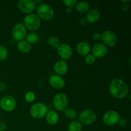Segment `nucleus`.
Wrapping results in <instances>:
<instances>
[{
	"instance_id": "obj_3",
	"label": "nucleus",
	"mask_w": 131,
	"mask_h": 131,
	"mask_svg": "<svg viewBox=\"0 0 131 131\" xmlns=\"http://www.w3.org/2000/svg\"><path fill=\"white\" fill-rule=\"evenodd\" d=\"M41 20L35 14H29L24 18V25L29 31H34L40 28Z\"/></svg>"
},
{
	"instance_id": "obj_14",
	"label": "nucleus",
	"mask_w": 131,
	"mask_h": 131,
	"mask_svg": "<svg viewBox=\"0 0 131 131\" xmlns=\"http://www.w3.org/2000/svg\"><path fill=\"white\" fill-rule=\"evenodd\" d=\"M49 82L51 86L56 89H62L65 85V82L63 78L56 74L50 76Z\"/></svg>"
},
{
	"instance_id": "obj_16",
	"label": "nucleus",
	"mask_w": 131,
	"mask_h": 131,
	"mask_svg": "<svg viewBox=\"0 0 131 131\" xmlns=\"http://www.w3.org/2000/svg\"><path fill=\"white\" fill-rule=\"evenodd\" d=\"M76 51L81 56H86L91 51V47L88 43L86 42H80L77 44Z\"/></svg>"
},
{
	"instance_id": "obj_28",
	"label": "nucleus",
	"mask_w": 131,
	"mask_h": 131,
	"mask_svg": "<svg viewBox=\"0 0 131 131\" xmlns=\"http://www.w3.org/2000/svg\"><path fill=\"white\" fill-rule=\"evenodd\" d=\"M63 3L67 8H72L74 6H75L77 3H78V1L77 0H63Z\"/></svg>"
},
{
	"instance_id": "obj_29",
	"label": "nucleus",
	"mask_w": 131,
	"mask_h": 131,
	"mask_svg": "<svg viewBox=\"0 0 131 131\" xmlns=\"http://www.w3.org/2000/svg\"><path fill=\"white\" fill-rule=\"evenodd\" d=\"M118 124L121 127H124L127 125V120L125 118H120L118 122Z\"/></svg>"
},
{
	"instance_id": "obj_38",
	"label": "nucleus",
	"mask_w": 131,
	"mask_h": 131,
	"mask_svg": "<svg viewBox=\"0 0 131 131\" xmlns=\"http://www.w3.org/2000/svg\"><path fill=\"white\" fill-rule=\"evenodd\" d=\"M0 119H1V113H0Z\"/></svg>"
},
{
	"instance_id": "obj_11",
	"label": "nucleus",
	"mask_w": 131,
	"mask_h": 131,
	"mask_svg": "<svg viewBox=\"0 0 131 131\" xmlns=\"http://www.w3.org/2000/svg\"><path fill=\"white\" fill-rule=\"evenodd\" d=\"M19 10L25 14H31L36 8L35 4L31 0H20L17 3Z\"/></svg>"
},
{
	"instance_id": "obj_22",
	"label": "nucleus",
	"mask_w": 131,
	"mask_h": 131,
	"mask_svg": "<svg viewBox=\"0 0 131 131\" xmlns=\"http://www.w3.org/2000/svg\"><path fill=\"white\" fill-rule=\"evenodd\" d=\"M26 37V42L30 45L36 43L38 40V35L34 31H31L27 34Z\"/></svg>"
},
{
	"instance_id": "obj_4",
	"label": "nucleus",
	"mask_w": 131,
	"mask_h": 131,
	"mask_svg": "<svg viewBox=\"0 0 131 131\" xmlns=\"http://www.w3.org/2000/svg\"><path fill=\"white\" fill-rule=\"evenodd\" d=\"M48 107L42 102H37L32 105L30 108V115L35 119H40L44 117L48 112Z\"/></svg>"
},
{
	"instance_id": "obj_2",
	"label": "nucleus",
	"mask_w": 131,
	"mask_h": 131,
	"mask_svg": "<svg viewBox=\"0 0 131 131\" xmlns=\"http://www.w3.org/2000/svg\"><path fill=\"white\" fill-rule=\"evenodd\" d=\"M37 14L40 19L49 20L53 18L54 12L53 8L49 4L42 3L37 7Z\"/></svg>"
},
{
	"instance_id": "obj_34",
	"label": "nucleus",
	"mask_w": 131,
	"mask_h": 131,
	"mask_svg": "<svg viewBox=\"0 0 131 131\" xmlns=\"http://www.w3.org/2000/svg\"><path fill=\"white\" fill-rule=\"evenodd\" d=\"M129 8V6L127 4H124L122 5V9L124 11H127Z\"/></svg>"
},
{
	"instance_id": "obj_18",
	"label": "nucleus",
	"mask_w": 131,
	"mask_h": 131,
	"mask_svg": "<svg viewBox=\"0 0 131 131\" xmlns=\"http://www.w3.org/2000/svg\"><path fill=\"white\" fill-rule=\"evenodd\" d=\"M46 120L50 125H55L59 121V115L56 111L50 110L46 114Z\"/></svg>"
},
{
	"instance_id": "obj_23",
	"label": "nucleus",
	"mask_w": 131,
	"mask_h": 131,
	"mask_svg": "<svg viewBox=\"0 0 131 131\" xmlns=\"http://www.w3.org/2000/svg\"><path fill=\"white\" fill-rule=\"evenodd\" d=\"M48 43L51 47L58 48L60 46V40L55 36H51L48 39Z\"/></svg>"
},
{
	"instance_id": "obj_26",
	"label": "nucleus",
	"mask_w": 131,
	"mask_h": 131,
	"mask_svg": "<svg viewBox=\"0 0 131 131\" xmlns=\"http://www.w3.org/2000/svg\"><path fill=\"white\" fill-rule=\"evenodd\" d=\"M85 62L88 65H93L96 61V58L92 54H88L85 57Z\"/></svg>"
},
{
	"instance_id": "obj_20",
	"label": "nucleus",
	"mask_w": 131,
	"mask_h": 131,
	"mask_svg": "<svg viewBox=\"0 0 131 131\" xmlns=\"http://www.w3.org/2000/svg\"><path fill=\"white\" fill-rule=\"evenodd\" d=\"M75 9L78 12L81 14H84L87 12L90 9V5L86 1H80L79 3H77L75 5Z\"/></svg>"
},
{
	"instance_id": "obj_15",
	"label": "nucleus",
	"mask_w": 131,
	"mask_h": 131,
	"mask_svg": "<svg viewBox=\"0 0 131 131\" xmlns=\"http://www.w3.org/2000/svg\"><path fill=\"white\" fill-rule=\"evenodd\" d=\"M54 70L56 75H65L69 70V67L67 63L63 60H59L55 63L54 65Z\"/></svg>"
},
{
	"instance_id": "obj_27",
	"label": "nucleus",
	"mask_w": 131,
	"mask_h": 131,
	"mask_svg": "<svg viewBox=\"0 0 131 131\" xmlns=\"http://www.w3.org/2000/svg\"><path fill=\"white\" fill-rule=\"evenodd\" d=\"M24 99L28 102H32L35 99V95L32 92H28L24 95Z\"/></svg>"
},
{
	"instance_id": "obj_1",
	"label": "nucleus",
	"mask_w": 131,
	"mask_h": 131,
	"mask_svg": "<svg viewBox=\"0 0 131 131\" xmlns=\"http://www.w3.org/2000/svg\"><path fill=\"white\" fill-rule=\"evenodd\" d=\"M129 87L122 79L116 78L111 81L110 84V92L113 97L116 99H123L129 93Z\"/></svg>"
},
{
	"instance_id": "obj_35",
	"label": "nucleus",
	"mask_w": 131,
	"mask_h": 131,
	"mask_svg": "<svg viewBox=\"0 0 131 131\" xmlns=\"http://www.w3.org/2000/svg\"><path fill=\"white\" fill-rule=\"evenodd\" d=\"M33 2H34V3L35 4V5H40V4H42V0H34V1H33Z\"/></svg>"
},
{
	"instance_id": "obj_33",
	"label": "nucleus",
	"mask_w": 131,
	"mask_h": 131,
	"mask_svg": "<svg viewBox=\"0 0 131 131\" xmlns=\"http://www.w3.org/2000/svg\"><path fill=\"white\" fill-rule=\"evenodd\" d=\"M79 23L81 25H84L87 23V20L85 18H81L79 20Z\"/></svg>"
},
{
	"instance_id": "obj_37",
	"label": "nucleus",
	"mask_w": 131,
	"mask_h": 131,
	"mask_svg": "<svg viewBox=\"0 0 131 131\" xmlns=\"http://www.w3.org/2000/svg\"><path fill=\"white\" fill-rule=\"evenodd\" d=\"M130 2V1L129 0H128V1H122V3H128Z\"/></svg>"
},
{
	"instance_id": "obj_24",
	"label": "nucleus",
	"mask_w": 131,
	"mask_h": 131,
	"mask_svg": "<svg viewBox=\"0 0 131 131\" xmlns=\"http://www.w3.org/2000/svg\"><path fill=\"white\" fill-rule=\"evenodd\" d=\"M64 115L69 119H74L77 117L76 111L72 108H67L64 110Z\"/></svg>"
},
{
	"instance_id": "obj_36",
	"label": "nucleus",
	"mask_w": 131,
	"mask_h": 131,
	"mask_svg": "<svg viewBox=\"0 0 131 131\" xmlns=\"http://www.w3.org/2000/svg\"><path fill=\"white\" fill-rule=\"evenodd\" d=\"M66 12L68 13V14H70V13L72 12V8H67Z\"/></svg>"
},
{
	"instance_id": "obj_25",
	"label": "nucleus",
	"mask_w": 131,
	"mask_h": 131,
	"mask_svg": "<svg viewBox=\"0 0 131 131\" xmlns=\"http://www.w3.org/2000/svg\"><path fill=\"white\" fill-rule=\"evenodd\" d=\"M8 56V51L5 46L0 45V61L6 60Z\"/></svg>"
},
{
	"instance_id": "obj_31",
	"label": "nucleus",
	"mask_w": 131,
	"mask_h": 131,
	"mask_svg": "<svg viewBox=\"0 0 131 131\" xmlns=\"http://www.w3.org/2000/svg\"><path fill=\"white\" fill-rule=\"evenodd\" d=\"M101 35L100 33H94V34L93 35V38L94 40H96V41H99L101 40Z\"/></svg>"
},
{
	"instance_id": "obj_7",
	"label": "nucleus",
	"mask_w": 131,
	"mask_h": 131,
	"mask_svg": "<svg viewBox=\"0 0 131 131\" xmlns=\"http://www.w3.org/2000/svg\"><path fill=\"white\" fill-rule=\"evenodd\" d=\"M101 39L104 43L105 46L109 47H113L117 43L118 38L116 33L111 30L104 31L101 34Z\"/></svg>"
},
{
	"instance_id": "obj_19",
	"label": "nucleus",
	"mask_w": 131,
	"mask_h": 131,
	"mask_svg": "<svg viewBox=\"0 0 131 131\" xmlns=\"http://www.w3.org/2000/svg\"><path fill=\"white\" fill-rule=\"evenodd\" d=\"M17 47L18 50L21 52H23V53L29 52L31 49V45L25 40H21L18 42Z\"/></svg>"
},
{
	"instance_id": "obj_21",
	"label": "nucleus",
	"mask_w": 131,
	"mask_h": 131,
	"mask_svg": "<svg viewBox=\"0 0 131 131\" xmlns=\"http://www.w3.org/2000/svg\"><path fill=\"white\" fill-rule=\"evenodd\" d=\"M83 125L79 121H72L70 123L68 127L69 131H82Z\"/></svg>"
},
{
	"instance_id": "obj_6",
	"label": "nucleus",
	"mask_w": 131,
	"mask_h": 131,
	"mask_svg": "<svg viewBox=\"0 0 131 131\" xmlns=\"http://www.w3.org/2000/svg\"><path fill=\"white\" fill-rule=\"evenodd\" d=\"M68 102H69V100H68L67 97L66 95L62 93L56 94L52 100L54 107L56 110L60 111H63L66 110L68 106Z\"/></svg>"
},
{
	"instance_id": "obj_17",
	"label": "nucleus",
	"mask_w": 131,
	"mask_h": 131,
	"mask_svg": "<svg viewBox=\"0 0 131 131\" xmlns=\"http://www.w3.org/2000/svg\"><path fill=\"white\" fill-rule=\"evenodd\" d=\"M100 17H101V12L97 8H93L88 10L86 19L87 20V23L88 22L90 23H94L99 19Z\"/></svg>"
},
{
	"instance_id": "obj_12",
	"label": "nucleus",
	"mask_w": 131,
	"mask_h": 131,
	"mask_svg": "<svg viewBox=\"0 0 131 131\" xmlns=\"http://www.w3.org/2000/svg\"><path fill=\"white\" fill-rule=\"evenodd\" d=\"M57 50L59 56L64 60H69L72 56V49L69 44H60V46L57 48Z\"/></svg>"
},
{
	"instance_id": "obj_8",
	"label": "nucleus",
	"mask_w": 131,
	"mask_h": 131,
	"mask_svg": "<svg viewBox=\"0 0 131 131\" xmlns=\"http://www.w3.org/2000/svg\"><path fill=\"white\" fill-rule=\"evenodd\" d=\"M120 118V115L117 111L110 110L104 114L102 120L105 125L107 126H113L118 124Z\"/></svg>"
},
{
	"instance_id": "obj_32",
	"label": "nucleus",
	"mask_w": 131,
	"mask_h": 131,
	"mask_svg": "<svg viewBox=\"0 0 131 131\" xmlns=\"http://www.w3.org/2000/svg\"><path fill=\"white\" fill-rule=\"evenodd\" d=\"M6 89V84L3 82H0V92H4Z\"/></svg>"
},
{
	"instance_id": "obj_5",
	"label": "nucleus",
	"mask_w": 131,
	"mask_h": 131,
	"mask_svg": "<svg viewBox=\"0 0 131 131\" xmlns=\"http://www.w3.org/2000/svg\"><path fill=\"white\" fill-rule=\"evenodd\" d=\"M97 115L95 112L92 110H85L79 115V122L84 125H90L95 121Z\"/></svg>"
},
{
	"instance_id": "obj_30",
	"label": "nucleus",
	"mask_w": 131,
	"mask_h": 131,
	"mask_svg": "<svg viewBox=\"0 0 131 131\" xmlns=\"http://www.w3.org/2000/svg\"><path fill=\"white\" fill-rule=\"evenodd\" d=\"M7 128V125L3 122H0V131H5Z\"/></svg>"
},
{
	"instance_id": "obj_13",
	"label": "nucleus",
	"mask_w": 131,
	"mask_h": 131,
	"mask_svg": "<svg viewBox=\"0 0 131 131\" xmlns=\"http://www.w3.org/2000/svg\"><path fill=\"white\" fill-rule=\"evenodd\" d=\"M107 53V47L104 44L97 43L92 48V54L96 58H102L106 56Z\"/></svg>"
},
{
	"instance_id": "obj_9",
	"label": "nucleus",
	"mask_w": 131,
	"mask_h": 131,
	"mask_svg": "<svg viewBox=\"0 0 131 131\" xmlns=\"http://www.w3.org/2000/svg\"><path fill=\"white\" fill-rule=\"evenodd\" d=\"M0 106L4 111L10 112L15 110L16 107V101L11 95H5L0 101Z\"/></svg>"
},
{
	"instance_id": "obj_10",
	"label": "nucleus",
	"mask_w": 131,
	"mask_h": 131,
	"mask_svg": "<svg viewBox=\"0 0 131 131\" xmlns=\"http://www.w3.org/2000/svg\"><path fill=\"white\" fill-rule=\"evenodd\" d=\"M27 29L23 23H17L12 29V37L16 41L23 40L26 36Z\"/></svg>"
}]
</instances>
